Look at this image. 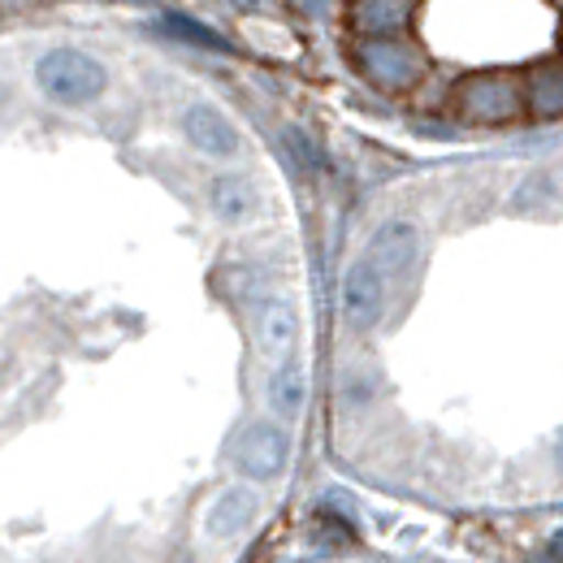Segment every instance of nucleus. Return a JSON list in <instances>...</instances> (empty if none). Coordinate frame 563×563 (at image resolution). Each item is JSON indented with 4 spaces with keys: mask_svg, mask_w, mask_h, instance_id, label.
<instances>
[{
    "mask_svg": "<svg viewBox=\"0 0 563 563\" xmlns=\"http://www.w3.org/2000/svg\"><path fill=\"white\" fill-rule=\"evenodd\" d=\"M35 82H40V91H44L48 100L78 109V104H91V100L104 91L109 74H104V66H100L96 57H87V53H78V48H53V53L40 57Z\"/></svg>",
    "mask_w": 563,
    "mask_h": 563,
    "instance_id": "f257e3e1",
    "label": "nucleus"
},
{
    "mask_svg": "<svg viewBox=\"0 0 563 563\" xmlns=\"http://www.w3.org/2000/svg\"><path fill=\"white\" fill-rule=\"evenodd\" d=\"M352 57H355V66L368 74L377 87H386V91H404V87H412V82L421 78V70H424L421 53H417L412 44L395 40V35H382V40H360Z\"/></svg>",
    "mask_w": 563,
    "mask_h": 563,
    "instance_id": "f03ea898",
    "label": "nucleus"
},
{
    "mask_svg": "<svg viewBox=\"0 0 563 563\" xmlns=\"http://www.w3.org/2000/svg\"><path fill=\"white\" fill-rule=\"evenodd\" d=\"M455 104H460V113H464L468 122L494 126V122L516 118V109H520V87H516L511 78H503V74H477V78H464V82H460Z\"/></svg>",
    "mask_w": 563,
    "mask_h": 563,
    "instance_id": "7ed1b4c3",
    "label": "nucleus"
},
{
    "mask_svg": "<svg viewBox=\"0 0 563 563\" xmlns=\"http://www.w3.org/2000/svg\"><path fill=\"white\" fill-rule=\"evenodd\" d=\"M286 460H290V438L278 424L256 421L234 438V464H239V473H247L256 482H274L286 468Z\"/></svg>",
    "mask_w": 563,
    "mask_h": 563,
    "instance_id": "20e7f679",
    "label": "nucleus"
},
{
    "mask_svg": "<svg viewBox=\"0 0 563 563\" xmlns=\"http://www.w3.org/2000/svg\"><path fill=\"white\" fill-rule=\"evenodd\" d=\"M421 261V230L404 217L377 225L373 243H368V265L382 274V278H408Z\"/></svg>",
    "mask_w": 563,
    "mask_h": 563,
    "instance_id": "39448f33",
    "label": "nucleus"
},
{
    "mask_svg": "<svg viewBox=\"0 0 563 563\" xmlns=\"http://www.w3.org/2000/svg\"><path fill=\"white\" fill-rule=\"evenodd\" d=\"M343 312L352 330H373L386 312V278L368 261H355L343 278Z\"/></svg>",
    "mask_w": 563,
    "mask_h": 563,
    "instance_id": "423d86ee",
    "label": "nucleus"
},
{
    "mask_svg": "<svg viewBox=\"0 0 563 563\" xmlns=\"http://www.w3.org/2000/svg\"><path fill=\"white\" fill-rule=\"evenodd\" d=\"M183 135H187V143L196 152H205V156H234L239 152L234 122L221 109H212V104H191L183 113Z\"/></svg>",
    "mask_w": 563,
    "mask_h": 563,
    "instance_id": "0eeeda50",
    "label": "nucleus"
},
{
    "mask_svg": "<svg viewBox=\"0 0 563 563\" xmlns=\"http://www.w3.org/2000/svg\"><path fill=\"white\" fill-rule=\"evenodd\" d=\"M299 334H303V325H299V312H295L290 299H269V303H261L256 339H261V352L269 355L274 364H282L286 355L299 347Z\"/></svg>",
    "mask_w": 563,
    "mask_h": 563,
    "instance_id": "6e6552de",
    "label": "nucleus"
},
{
    "mask_svg": "<svg viewBox=\"0 0 563 563\" xmlns=\"http://www.w3.org/2000/svg\"><path fill=\"white\" fill-rule=\"evenodd\" d=\"M256 511H261V498L256 494L247 490V486H230V490L217 494L205 529H209V538H234V533H243L256 520Z\"/></svg>",
    "mask_w": 563,
    "mask_h": 563,
    "instance_id": "1a4fd4ad",
    "label": "nucleus"
},
{
    "mask_svg": "<svg viewBox=\"0 0 563 563\" xmlns=\"http://www.w3.org/2000/svg\"><path fill=\"white\" fill-rule=\"evenodd\" d=\"M408 13H412V0H355L352 26L364 40H382V35H399Z\"/></svg>",
    "mask_w": 563,
    "mask_h": 563,
    "instance_id": "9d476101",
    "label": "nucleus"
},
{
    "mask_svg": "<svg viewBox=\"0 0 563 563\" xmlns=\"http://www.w3.org/2000/svg\"><path fill=\"white\" fill-rule=\"evenodd\" d=\"M265 399H269V408L278 412V417H299L303 412V404H308V377H303V368H295V364H286L282 360L278 373L269 377V386H265Z\"/></svg>",
    "mask_w": 563,
    "mask_h": 563,
    "instance_id": "9b49d317",
    "label": "nucleus"
},
{
    "mask_svg": "<svg viewBox=\"0 0 563 563\" xmlns=\"http://www.w3.org/2000/svg\"><path fill=\"white\" fill-rule=\"evenodd\" d=\"M212 212L221 217V221H247L252 212H256V191H252V183L247 178H239V174H221L217 183H212Z\"/></svg>",
    "mask_w": 563,
    "mask_h": 563,
    "instance_id": "f8f14e48",
    "label": "nucleus"
},
{
    "mask_svg": "<svg viewBox=\"0 0 563 563\" xmlns=\"http://www.w3.org/2000/svg\"><path fill=\"white\" fill-rule=\"evenodd\" d=\"M533 109L538 113H547V118H555L560 113V104H563V96H560V74L555 70H547V74H538L533 78Z\"/></svg>",
    "mask_w": 563,
    "mask_h": 563,
    "instance_id": "ddd939ff",
    "label": "nucleus"
},
{
    "mask_svg": "<svg viewBox=\"0 0 563 563\" xmlns=\"http://www.w3.org/2000/svg\"><path fill=\"white\" fill-rule=\"evenodd\" d=\"M165 31H174V35H183L187 44H200V48H212V53H221L225 44L212 35L209 26H196V22H187V18H165Z\"/></svg>",
    "mask_w": 563,
    "mask_h": 563,
    "instance_id": "4468645a",
    "label": "nucleus"
},
{
    "mask_svg": "<svg viewBox=\"0 0 563 563\" xmlns=\"http://www.w3.org/2000/svg\"><path fill=\"white\" fill-rule=\"evenodd\" d=\"M286 152H290V161H295L299 169H308V174H317V169H321V156H317V147L308 143V135L286 131Z\"/></svg>",
    "mask_w": 563,
    "mask_h": 563,
    "instance_id": "2eb2a0df",
    "label": "nucleus"
},
{
    "mask_svg": "<svg viewBox=\"0 0 563 563\" xmlns=\"http://www.w3.org/2000/svg\"><path fill=\"white\" fill-rule=\"evenodd\" d=\"M547 563H560V538H551V547H547Z\"/></svg>",
    "mask_w": 563,
    "mask_h": 563,
    "instance_id": "dca6fc26",
    "label": "nucleus"
},
{
    "mask_svg": "<svg viewBox=\"0 0 563 563\" xmlns=\"http://www.w3.org/2000/svg\"><path fill=\"white\" fill-rule=\"evenodd\" d=\"M243 4H256V0H243Z\"/></svg>",
    "mask_w": 563,
    "mask_h": 563,
    "instance_id": "f3484780",
    "label": "nucleus"
}]
</instances>
